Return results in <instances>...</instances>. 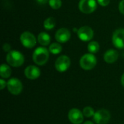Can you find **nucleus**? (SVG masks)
Returning a JSON list of instances; mask_svg holds the SVG:
<instances>
[{
  "label": "nucleus",
  "instance_id": "1",
  "mask_svg": "<svg viewBox=\"0 0 124 124\" xmlns=\"http://www.w3.org/2000/svg\"><path fill=\"white\" fill-rule=\"evenodd\" d=\"M49 51L44 47H38L33 54V60L38 65H44L49 60Z\"/></svg>",
  "mask_w": 124,
  "mask_h": 124
},
{
  "label": "nucleus",
  "instance_id": "2",
  "mask_svg": "<svg viewBox=\"0 0 124 124\" xmlns=\"http://www.w3.org/2000/svg\"><path fill=\"white\" fill-rule=\"evenodd\" d=\"M7 63L12 67H20L24 63V56L16 50H12L8 52L6 57Z\"/></svg>",
  "mask_w": 124,
  "mask_h": 124
},
{
  "label": "nucleus",
  "instance_id": "3",
  "mask_svg": "<svg viewBox=\"0 0 124 124\" xmlns=\"http://www.w3.org/2000/svg\"><path fill=\"white\" fill-rule=\"evenodd\" d=\"M80 66L85 70H90L93 69L97 65V58L96 57L92 54H86L81 57L79 62Z\"/></svg>",
  "mask_w": 124,
  "mask_h": 124
},
{
  "label": "nucleus",
  "instance_id": "4",
  "mask_svg": "<svg viewBox=\"0 0 124 124\" xmlns=\"http://www.w3.org/2000/svg\"><path fill=\"white\" fill-rule=\"evenodd\" d=\"M111 118L110 113L105 109H101L95 112L93 118L97 124H107L110 121Z\"/></svg>",
  "mask_w": 124,
  "mask_h": 124
},
{
  "label": "nucleus",
  "instance_id": "5",
  "mask_svg": "<svg viewBox=\"0 0 124 124\" xmlns=\"http://www.w3.org/2000/svg\"><path fill=\"white\" fill-rule=\"evenodd\" d=\"M79 9L84 14H90L97 9V2L95 0H81L78 4Z\"/></svg>",
  "mask_w": 124,
  "mask_h": 124
},
{
  "label": "nucleus",
  "instance_id": "6",
  "mask_svg": "<svg viewBox=\"0 0 124 124\" xmlns=\"http://www.w3.org/2000/svg\"><path fill=\"white\" fill-rule=\"evenodd\" d=\"M7 86L8 91L13 95L20 94L23 90V84L21 81L16 78H10L7 81Z\"/></svg>",
  "mask_w": 124,
  "mask_h": 124
},
{
  "label": "nucleus",
  "instance_id": "7",
  "mask_svg": "<svg viewBox=\"0 0 124 124\" xmlns=\"http://www.w3.org/2000/svg\"><path fill=\"white\" fill-rule=\"evenodd\" d=\"M20 39L21 44L26 48H33L36 44V39L35 36L28 31L23 32L21 34Z\"/></svg>",
  "mask_w": 124,
  "mask_h": 124
},
{
  "label": "nucleus",
  "instance_id": "8",
  "mask_svg": "<svg viewBox=\"0 0 124 124\" xmlns=\"http://www.w3.org/2000/svg\"><path fill=\"white\" fill-rule=\"evenodd\" d=\"M70 65V60L66 55L60 56L55 61V68L58 72L66 71Z\"/></svg>",
  "mask_w": 124,
  "mask_h": 124
},
{
  "label": "nucleus",
  "instance_id": "9",
  "mask_svg": "<svg viewBox=\"0 0 124 124\" xmlns=\"http://www.w3.org/2000/svg\"><path fill=\"white\" fill-rule=\"evenodd\" d=\"M113 44L118 49H124V28H119L113 34Z\"/></svg>",
  "mask_w": 124,
  "mask_h": 124
},
{
  "label": "nucleus",
  "instance_id": "10",
  "mask_svg": "<svg viewBox=\"0 0 124 124\" xmlns=\"http://www.w3.org/2000/svg\"><path fill=\"white\" fill-rule=\"evenodd\" d=\"M69 121L73 124H81L84 121V114L80 110L73 108L68 112V115Z\"/></svg>",
  "mask_w": 124,
  "mask_h": 124
},
{
  "label": "nucleus",
  "instance_id": "11",
  "mask_svg": "<svg viewBox=\"0 0 124 124\" xmlns=\"http://www.w3.org/2000/svg\"><path fill=\"white\" fill-rule=\"evenodd\" d=\"M78 36L83 41H89L93 38L94 31L89 26H83L78 31Z\"/></svg>",
  "mask_w": 124,
  "mask_h": 124
},
{
  "label": "nucleus",
  "instance_id": "12",
  "mask_svg": "<svg viewBox=\"0 0 124 124\" xmlns=\"http://www.w3.org/2000/svg\"><path fill=\"white\" fill-rule=\"evenodd\" d=\"M25 75L27 78L30 80H35L40 76L41 71L38 67L35 65H29L25 70Z\"/></svg>",
  "mask_w": 124,
  "mask_h": 124
},
{
  "label": "nucleus",
  "instance_id": "13",
  "mask_svg": "<svg viewBox=\"0 0 124 124\" xmlns=\"http://www.w3.org/2000/svg\"><path fill=\"white\" fill-rule=\"evenodd\" d=\"M55 39L60 43H65L70 39V33L67 28H60L55 33Z\"/></svg>",
  "mask_w": 124,
  "mask_h": 124
},
{
  "label": "nucleus",
  "instance_id": "14",
  "mask_svg": "<svg viewBox=\"0 0 124 124\" xmlns=\"http://www.w3.org/2000/svg\"><path fill=\"white\" fill-rule=\"evenodd\" d=\"M118 58V52L114 49L108 50L104 54V60L107 63H113Z\"/></svg>",
  "mask_w": 124,
  "mask_h": 124
},
{
  "label": "nucleus",
  "instance_id": "15",
  "mask_svg": "<svg viewBox=\"0 0 124 124\" xmlns=\"http://www.w3.org/2000/svg\"><path fill=\"white\" fill-rule=\"evenodd\" d=\"M38 41L39 43L42 46H47L49 44L51 39L48 33L45 32H41L38 36Z\"/></svg>",
  "mask_w": 124,
  "mask_h": 124
},
{
  "label": "nucleus",
  "instance_id": "16",
  "mask_svg": "<svg viewBox=\"0 0 124 124\" xmlns=\"http://www.w3.org/2000/svg\"><path fill=\"white\" fill-rule=\"evenodd\" d=\"M12 73V70L9 66L6 64H2L0 67V76L2 78H8Z\"/></svg>",
  "mask_w": 124,
  "mask_h": 124
},
{
  "label": "nucleus",
  "instance_id": "17",
  "mask_svg": "<svg viewBox=\"0 0 124 124\" xmlns=\"http://www.w3.org/2000/svg\"><path fill=\"white\" fill-rule=\"evenodd\" d=\"M56 24L55 19L52 17H49L47 19H46L44 22V27L46 30H52L54 28Z\"/></svg>",
  "mask_w": 124,
  "mask_h": 124
},
{
  "label": "nucleus",
  "instance_id": "18",
  "mask_svg": "<svg viewBox=\"0 0 124 124\" xmlns=\"http://www.w3.org/2000/svg\"><path fill=\"white\" fill-rule=\"evenodd\" d=\"M62 50V46L59 43H53L49 46V51L53 54H57L60 53Z\"/></svg>",
  "mask_w": 124,
  "mask_h": 124
},
{
  "label": "nucleus",
  "instance_id": "19",
  "mask_svg": "<svg viewBox=\"0 0 124 124\" xmlns=\"http://www.w3.org/2000/svg\"><path fill=\"white\" fill-rule=\"evenodd\" d=\"M100 49V44L97 41H91L88 44V51L92 54L97 53Z\"/></svg>",
  "mask_w": 124,
  "mask_h": 124
},
{
  "label": "nucleus",
  "instance_id": "20",
  "mask_svg": "<svg viewBox=\"0 0 124 124\" xmlns=\"http://www.w3.org/2000/svg\"><path fill=\"white\" fill-rule=\"evenodd\" d=\"M82 112H83L84 116H86V117H87V118H90V117L94 116V113H95L94 109H93L92 107H90V106H86V107H85V108L83 109V111H82Z\"/></svg>",
  "mask_w": 124,
  "mask_h": 124
},
{
  "label": "nucleus",
  "instance_id": "21",
  "mask_svg": "<svg viewBox=\"0 0 124 124\" xmlns=\"http://www.w3.org/2000/svg\"><path fill=\"white\" fill-rule=\"evenodd\" d=\"M49 6L54 9H57L60 8V7L62 6L61 0H49Z\"/></svg>",
  "mask_w": 124,
  "mask_h": 124
},
{
  "label": "nucleus",
  "instance_id": "22",
  "mask_svg": "<svg viewBox=\"0 0 124 124\" xmlns=\"http://www.w3.org/2000/svg\"><path fill=\"white\" fill-rule=\"evenodd\" d=\"M110 0H97L99 4L102 7H106L110 4Z\"/></svg>",
  "mask_w": 124,
  "mask_h": 124
},
{
  "label": "nucleus",
  "instance_id": "23",
  "mask_svg": "<svg viewBox=\"0 0 124 124\" xmlns=\"http://www.w3.org/2000/svg\"><path fill=\"white\" fill-rule=\"evenodd\" d=\"M6 86H7V83L4 79H0V89L3 90L6 87Z\"/></svg>",
  "mask_w": 124,
  "mask_h": 124
},
{
  "label": "nucleus",
  "instance_id": "24",
  "mask_svg": "<svg viewBox=\"0 0 124 124\" xmlns=\"http://www.w3.org/2000/svg\"><path fill=\"white\" fill-rule=\"evenodd\" d=\"M3 49H4V52H9L11 51V46L9 44L6 43V44H4L3 45Z\"/></svg>",
  "mask_w": 124,
  "mask_h": 124
},
{
  "label": "nucleus",
  "instance_id": "25",
  "mask_svg": "<svg viewBox=\"0 0 124 124\" xmlns=\"http://www.w3.org/2000/svg\"><path fill=\"white\" fill-rule=\"evenodd\" d=\"M119 11L124 15V0H122L119 4Z\"/></svg>",
  "mask_w": 124,
  "mask_h": 124
},
{
  "label": "nucleus",
  "instance_id": "26",
  "mask_svg": "<svg viewBox=\"0 0 124 124\" xmlns=\"http://www.w3.org/2000/svg\"><path fill=\"white\" fill-rule=\"evenodd\" d=\"M49 0H36V1L39 4H46Z\"/></svg>",
  "mask_w": 124,
  "mask_h": 124
},
{
  "label": "nucleus",
  "instance_id": "27",
  "mask_svg": "<svg viewBox=\"0 0 124 124\" xmlns=\"http://www.w3.org/2000/svg\"><path fill=\"white\" fill-rule=\"evenodd\" d=\"M121 84H122V86L124 87V73L123 74V76H121Z\"/></svg>",
  "mask_w": 124,
  "mask_h": 124
},
{
  "label": "nucleus",
  "instance_id": "28",
  "mask_svg": "<svg viewBox=\"0 0 124 124\" xmlns=\"http://www.w3.org/2000/svg\"><path fill=\"white\" fill-rule=\"evenodd\" d=\"M84 124H94L93 122H92V121H86L85 123Z\"/></svg>",
  "mask_w": 124,
  "mask_h": 124
}]
</instances>
